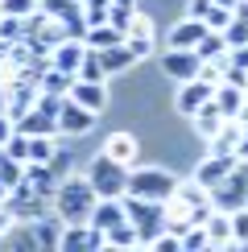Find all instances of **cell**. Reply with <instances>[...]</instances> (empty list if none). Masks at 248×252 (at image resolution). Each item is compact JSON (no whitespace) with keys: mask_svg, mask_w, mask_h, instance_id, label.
<instances>
[{"mask_svg":"<svg viewBox=\"0 0 248 252\" xmlns=\"http://www.w3.org/2000/svg\"><path fill=\"white\" fill-rule=\"evenodd\" d=\"M37 0H0V13L4 17H33L37 13Z\"/></svg>","mask_w":248,"mask_h":252,"instance_id":"obj_34","label":"cell"},{"mask_svg":"<svg viewBox=\"0 0 248 252\" xmlns=\"http://www.w3.org/2000/svg\"><path fill=\"white\" fill-rule=\"evenodd\" d=\"M174 198H178V203H186V207H203V203H211V190H207L199 178H190V182H178Z\"/></svg>","mask_w":248,"mask_h":252,"instance_id":"obj_26","label":"cell"},{"mask_svg":"<svg viewBox=\"0 0 248 252\" xmlns=\"http://www.w3.org/2000/svg\"><path fill=\"white\" fill-rule=\"evenodd\" d=\"M232 236H236V248H248V207L232 211Z\"/></svg>","mask_w":248,"mask_h":252,"instance_id":"obj_35","label":"cell"},{"mask_svg":"<svg viewBox=\"0 0 248 252\" xmlns=\"http://www.w3.org/2000/svg\"><path fill=\"white\" fill-rule=\"evenodd\" d=\"M54 141L50 136H29V161H41V165H50L54 161Z\"/></svg>","mask_w":248,"mask_h":252,"instance_id":"obj_30","label":"cell"},{"mask_svg":"<svg viewBox=\"0 0 248 252\" xmlns=\"http://www.w3.org/2000/svg\"><path fill=\"white\" fill-rule=\"evenodd\" d=\"M174 190H178V178H174L170 170H132L128 174V194H137V198L170 203Z\"/></svg>","mask_w":248,"mask_h":252,"instance_id":"obj_5","label":"cell"},{"mask_svg":"<svg viewBox=\"0 0 248 252\" xmlns=\"http://www.w3.org/2000/svg\"><path fill=\"white\" fill-rule=\"evenodd\" d=\"M124 41V29H116L108 21V25H91V33H87V46L91 50H112V46H120Z\"/></svg>","mask_w":248,"mask_h":252,"instance_id":"obj_24","label":"cell"},{"mask_svg":"<svg viewBox=\"0 0 248 252\" xmlns=\"http://www.w3.org/2000/svg\"><path fill=\"white\" fill-rule=\"evenodd\" d=\"M215 4H223V8H236V4H240V0H215Z\"/></svg>","mask_w":248,"mask_h":252,"instance_id":"obj_48","label":"cell"},{"mask_svg":"<svg viewBox=\"0 0 248 252\" xmlns=\"http://www.w3.org/2000/svg\"><path fill=\"white\" fill-rule=\"evenodd\" d=\"M211 207L215 211H240V207H248V165L244 161H236L232 174L219 186H211Z\"/></svg>","mask_w":248,"mask_h":252,"instance_id":"obj_4","label":"cell"},{"mask_svg":"<svg viewBox=\"0 0 248 252\" xmlns=\"http://www.w3.org/2000/svg\"><path fill=\"white\" fill-rule=\"evenodd\" d=\"M108 4H112V8H137L132 0H108Z\"/></svg>","mask_w":248,"mask_h":252,"instance_id":"obj_47","label":"cell"},{"mask_svg":"<svg viewBox=\"0 0 248 252\" xmlns=\"http://www.w3.org/2000/svg\"><path fill=\"white\" fill-rule=\"evenodd\" d=\"M199 248H211V236H207V223H194L190 232L182 236V252H199Z\"/></svg>","mask_w":248,"mask_h":252,"instance_id":"obj_31","label":"cell"},{"mask_svg":"<svg viewBox=\"0 0 248 252\" xmlns=\"http://www.w3.org/2000/svg\"><path fill=\"white\" fill-rule=\"evenodd\" d=\"M203 33H207V21L186 17V21H178V25L170 29V46H174V50H194V46L203 41Z\"/></svg>","mask_w":248,"mask_h":252,"instance_id":"obj_13","label":"cell"},{"mask_svg":"<svg viewBox=\"0 0 248 252\" xmlns=\"http://www.w3.org/2000/svg\"><path fill=\"white\" fill-rule=\"evenodd\" d=\"M91 223H95L99 232H108V227H116V223H128L124 198H99V203H95V211H91Z\"/></svg>","mask_w":248,"mask_h":252,"instance_id":"obj_15","label":"cell"},{"mask_svg":"<svg viewBox=\"0 0 248 252\" xmlns=\"http://www.w3.org/2000/svg\"><path fill=\"white\" fill-rule=\"evenodd\" d=\"M190 120H194V128H199V132L207 136V141H211V136H215V132H219V128H223V124H227V120H232V116H227V112L219 108V103H215V95H211V99H207V103H203V108H199V112H194V116H190Z\"/></svg>","mask_w":248,"mask_h":252,"instance_id":"obj_14","label":"cell"},{"mask_svg":"<svg viewBox=\"0 0 248 252\" xmlns=\"http://www.w3.org/2000/svg\"><path fill=\"white\" fill-rule=\"evenodd\" d=\"M227 50H232V41H227L223 29H207L203 41L194 46V54H199L203 62H227Z\"/></svg>","mask_w":248,"mask_h":252,"instance_id":"obj_17","label":"cell"},{"mask_svg":"<svg viewBox=\"0 0 248 252\" xmlns=\"http://www.w3.org/2000/svg\"><path fill=\"white\" fill-rule=\"evenodd\" d=\"M124 211H128L132 227H137L141 244L149 248L153 236L165 232V203H157V198H137V194H124Z\"/></svg>","mask_w":248,"mask_h":252,"instance_id":"obj_2","label":"cell"},{"mask_svg":"<svg viewBox=\"0 0 248 252\" xmlns=\"http://www.w3.org/2000/svg\"><path fill=\"white\" fill-rule=\"evenodd\" d=\"M83 54H87V41H62V46H54V66L58 70H70V75H79L83 66Z\"/></svg>","mask_w":248,"mask_h":252,"instance_id":"obj_19","label":"cell"},{"mask_svg":"<svg viewBox=\"0 0 248 252\" xmlns=\"http://www.w3.org/2000/svg\"><path fill=\"white\" fill-rule=\"evenodd\" d=\"M4 149L13 153L17 161H29V132H21V128H17L13 136H8V145H4Z\"/></svg>","mask_w":248,"mask_h":252,"instance_id":"obj_37","label":"cell"},{"mask_svg":"<svg viewBox=\"0 0 248 252\" xmlns=\"http://www.w3.org/2000/svg\"><path fill=\"white\" fill-rule=\"evenodd\" d=\"M4 203H8V211H13L17 223H37V219H46V203H54V198L37 194L29 182H17V186H13V194H8Z\"/></svg>","mask_w":248,"mask_h":252,"instance_id":"obj_6","label":"cell"},{"mask_svg":"<svg viewBox=\"0 0 248 252\" xmlns=\"http://www.w3.org/2000/svg\"><path fill=\"white\" fill-rule=\"evenodd\" d=\"M232 165H236V157H227V153H211V157H203L199 165H194V178L211 190V186H219L227 174H232Z\"/></svg>","mask_w":248,"mask_h":252,"instance_id":"obj_11","label":"cell"},{"mask_svg":"<svg viewBox=\"0 0 248 252\" xmlns=\"http://www.w3.org/2000/svg\"><path fill=\"white\" fill-rule=\"evenodd\" d=\"M240 136H244V124H240V120H227L223 128L211 136V153H227V157H236V149H240Z\"/></svg>","mask_w":248,"mask_h":252,"instance_id":"obj_20","label":"cell"},{"mask_svg":"<svg viewBox=\"0 0 248 252\" xmlns=\"http://www.w3.org/2000/svg\"><path fill=\"white\" fill-rule=\"evenodd\" d=\"M103 153L108 157H116V161L128 165L132 157H137V136H128V132H112L108 141H103Z\"/></svg>","mask_w":248,"mask_h":252,"instance_id":"obj_23","label":"cell"},{"mask_svg":"<svg viewBox=\"0 0 248 252\" xmlns=\"http://www.w3.org/2000/svg\"><path fill=\"white\" fill-rule=\"evenodd\" d=\"M207 236H211V248H236L232 211H211V219H207Z\"/></svg>","mask_w":248,"mask_h":252,"instance_id":"obj_18","label":"cell"},{"mask_svg":"<svg viewBox=\"0 0 248 252\" xmlns=\"http://www.w3.org/2000/svg\"><path fill=\"white\" fill-rule=\"evenodd\" d=\"M244 99H248V91H244V87H236V83H219V87H215V103H219V108H223L232 120L240 116Z\"/></svg>","mask_w":248,"mask_h":252,"instance_id":"obj_22","label":"cell"},{"mask_svg":"<svg viewBox=\"0 0 248 252\" xmlns=\"http://www.w3.org/2000/svg\"><path fill=\"white\" fill-rule=\"evenodd\" d=\"M13 223H17V219H13V211H8V203H0V236H4Z\"/></svg>","mask_w":248,"mask_h":252,"instance_id":"obj_44","label":"cell"},{"mask_svg":"<svg viewBox=\"0 0 248 252\" xmlns=\"http://www.w3.org/2000/svg\"><path fill=\"white\" fill-rule=\"evenodd\" d=\"M87 182L95 186L99 198H124L128 194V170H124V161H116V157H108V153H99L95 161H91Z\"/></svg>","mask_w":248,"mask_h":252,"instance_id":"obj_3","label":"cell"},{"mask_svg":"<svg viewBox=\"0 0 248 252\" xmlns=\"http://www.w3.org/2000/svg\"><path fill=\"white\" fill-rule=\"evenodd\" d=\"M149 248H153V252H182V236H174V232H157Z\"/></svg>","mask_w":248,"mask_h":252,"instance_id":"obj_38","label":"cell"},{"mask_svg":"<svg viewBox=\"0 0 248 252\" xmlns=\"http://www.w3.org/2000/svg\"><path fill=\"white\" fill-rule=\"evenodd\" d=\"M0 37H4L8 46L25 41V17H4V21H0Z\"/></svg>","mask_w":248,"mask_h":252,"instance_id":"obj_33","label":"cell"},{"mask_svg":"<svg viewBox=\"0 0 248 252\" xmlns=\"http://www.w3.org/2000/svg\"><path fill=\"white\" fill-rule=\"evenodd\" d=\"M70 87H75V75H70V70L50 66L46 75H41V91H46V95H70Z\"/></svg>","mask_w":248,"mask_h":252,"instance_id":"obj_25","label":"cell"},{"mask_svg":"<svg viewBox=\"0 0 248 252\" xmlns=\"http://www.w3.org/2000/svg\"><path fill=\"white\" fill-rule=\"evenodd\" d=\"M199 66H203V58L194 54V50H165L161 54V70L170 79H178V83H190V79H199Z\"/></svg>","mask_w":248,"mask_h":252,"instance_id":"obj_7","label":"cell"},{"mask_svg":"<svg viewBox=\"0 0 248 252\" xmlns=\"http://www.w3.org/2000/svg\"><path fill=\"white\" fill-rule=\"evenodd\" d=\"M62 219H37L33 223V236H37V244L41 248H62Z\"/></svg>","mask_w":248,"mask_h":252,"instance_id":"obj_27","label":"cell"},{"mask_svg":"<svg viewBox=\"0 0 248 252\" xmlns=\"http://www.w3.org/2000/svg\"><path fill=\"white\" fill-rule=\"evenodd\" d=\"M0 112H8V83H0Z\"/></svg>","mask_w":248,"mask_h":252,"instance_id":"obj_46","label":"cell"},{"mask_svg":"<svg viewBox=\"0 0 248 252\" xmlns=\"http://www.w3.org/2000/svg\"><path fill=\"white\" fill-rule=\"evenodd\" d=\"M103 244H108V236H103L99 232V227L95 223H66V227H62V248H66V252H83V248H103Z\"/></svg>","mask_w":248,"mask_h":252,"instance_id":"obj_9","label":"cell"},{"mask_svg":"<svg viewBox=\"0 0 248 252\" xmlns=\"http://www.w3.org/2000/svg\"><path fill=\"white\" fill-rule=\"evenodd\" d=\"M223 70H227V62H203V66H199V79H207V83L219 87V83H223Z\"/></svg>","mask_w":248,"mask_h":252,"instance_id":"obj_39","label":"cell"},{"mask_svg":"<svg viewBox=\"0 0 248 252\" xmlns=\"http://www.w3.org/2000/svg\"><path fill=\"white\" fill-rule=\"evenodd\" d=\"M99 62H103L108 75H120V70H128L132 62H137V54L128 50V41H120V46H112V50H99Z\"/></svg>","mask_w":248,"mask_h":252,"instance_id":"obj_21","label":"cell"},{"mask_svg":"<svg viewBox=\"0 0 248 252\" xmlns=\"http://www.w3.org/2000/svg\"><path fill=\"white\" fill-rule=\"evenodd\" d=\"M128 37H153V25H149V17H132V25H128Z\"/></svg>","mask_w":248,"mask_h":252,"instance_id":"obj_41","label":"cell"},{"mask_svg":"<svg viewBox=\"0 0 248 252\" xmlns=\"http://www.w3.org/2000/svg\"><path fill=\"white\" fill-rule=\"evenodd\" d=\"M203 21H207V29H227V25H232V8H223V4L211 0V13H207Z\"/></svg>","mask_w":248,"mask_h":252,"instance_id":"obj_36","label":"cell"},{"mask_svg":"<svg viewBox=\"0 0 248 252\" xmlns=\"http://www.w3.org/2000/svg\"><path fill=\"white\" fill-rule=\"evenodd\" d=\"M70 99L83 103V108H91V112H103V103H108V91H103V83H91V79H79V75H75Z\"/></svg>","mask_w":248,"mask_h":252,"instance_id":"obj_16","label":"cell"},{"mask_svg":"<svg viewBox=\"0 0 248 252\" xmlns=\"http://www.w3.org/2000/svg\"><path fill=\"white\" fill-rule=\"evenodd\" d=\"M37 95H41L37 83H29V79H21V75H17L13 83H8V116L21 120V116H25V112L37 103Z\"/></svg>","mask_w":248,"mask_h":252,"instance_id":"obj_10","label":"cell"},{"mask_svg":"<svg viewBox=\"0 0 248 252\" xmlns=\"http://www.w3.org/2000/svg\"><path fill=\"white\" fill-rule=\"evenodd\" d=\"M227 62L240 66V70H248V46H232V50H227Z\"/></svg>","mask_w":248,"mask_h":252,"instance_id":"obj_42","label":"cell"},{"mask_svg":"<svg viewBox=\"0 0 248 252\" xmlns=\"http://www.w3.org/2000/svg\"><path fill=\"white\" fill-rule=\"evenodd\" d=\"M4 50H8V41H4V37H0V58H4Z\"/></svg>","mask_w":248,"mask_h":252,"instance_id":"obj_49","label":"cell"},{"mask_svg":"<svg viewBox=\"0 0 248 252\" xmlns=\"http://www.w3.org/2000/svg\"><path fill=\"white\" fill-rule=\"evenodd\" d=\"M58 124H62V132H70V136H83V132H91L95 128V112L91 108H83V103L75 99H62V112H58Z\"/></svg>","mask_w":248,"mask_h":252,"instance_id":"obj_8","label":"cell"},{"mask_svg":"<svg viewBox=\"0 0 248 252\" xmlns=\"http://www.w3.org/2000/svg\"><path fill=\"white\" fill-rule=\"evenodd\" d=\"M207 13H211V0H190V4H186V17H207Z\"/></svg>","mask_w":248,"mask_h":252,"instance_id":"obj_43","label":"cell"},{"mask_svg":"<svg viewBox=\"0 0 248 252\" xmlns=\"http://www.w3.org/2000/svg\"><path fill=\"white\" fill-rule=\"evenodd\" d=\"M83 13H87V25H108L112 4L108 0H83Z\"/></svg>","mask_w":248,"mask_h":252,"instance_id":"obj_32","label":"cell"},{"mask_svg":"<svg viewBox=\"0 0 248 252\" xmlns=\"http://www.w3.org/2000/svg\"><path fill=\"white\" fill-rule=\"evenodd\" d=\"M236 161H244V165H248V132L240 136V149H236Z\"/></svg>","mask_w":248,"mask_h":252,"instance_id":"obj_45","label":"cell"},{"mask_svg":"<svg viewBox=\"0 0 248 252\" xmlns=\"http://www.w3.org/2000/svg\"><path fill=\"white\" fill-rule=\"evenodd\" d=\"M99 194L87 178H70L54 190V215L62 223H91V211H95Z\"/></svg>","mask_w":248,"mask_h":252,"instance_id":"obj_1","label":"cell"},{"mask_svg":"<svg viewBox=\"0 0 248 252\" xmlns=\"http://www.w3.org/2000/svg\"><path fill=\"white\" fill-rule=\"evenodd\" d=\"M108 248H132V244H141V236H137V227H132V219L128 223H116V227H108Z\"/></svg>","mask_w":248,"mask_h":252,"instance_id":"obj_28","label":"cell"},{"mask_svg":"<svg viewBox=\"0 0 248 252\" xmlns=\"http://www.w3.org/2000/svg\"><path fill=\"white\" fill-rule=\"evenodd\" d=\"M211 95H215V83H207V79H190V83H182V87H178V112L194 116V112H199Z\"/></svg>","mask_w":248,"mask_h":252,"instance_id":"obj_12","label":"cell"},{"mask_svg":"<svg viewBox=\"0 0 248 252\" xmlns=\"http://www.w3.org/2000/svg\"><path fill=\"white\" fill-rule=\"evenodd\" d=\"M79 79H91V83H103V79H108V70H103V62H99V50H91V46H87V54H83V66H79Z\"/></svg>","mask_w":248,"mask_h":252,"instance_id":"obj_29","label":"cell"},{"mask_svg":"<svg viewBox=\"0 0 248 252\" xmlns=\"http://www.w3.org/2000/svg\"><path fill=\"white\" fill-rule=\"evenodd\" d=\"M124 41H128V50H132V54H137V58L153 54V37H128V33H124Z\"/></svg>","mask_w":248,"mask_h":252,"instance_id":"obj_40","label":"cell"}]
</instances>
